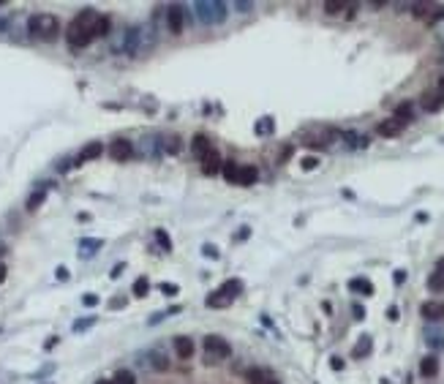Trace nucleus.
Segmentation results:
<instances>
[{
    "label": "nucleus",
    "mask_w": 444,
    "mask_h": 384,
    "mask_svg": "<svg viewBox=\"0 0 444 384\" xmlns=\"http://www.w3.org/2000/svg\"><path fill=\"white\" fill-rule=\"evenodd\" d=\"M96 19L98 14L93 9H85V11H79L77 17L71 19V25H69V30H66V41H69L71 49H82V46H87L93 41V28H96Z\"/></svg>",
    "instance_id": "f257e3e1"
},
{
    "label": "nucleus",
    "mask_w": 444,
    "mask_h": 384,
    "mask_svg": "<svg viewBox=\"0 0 444 384\" xmlns=\"http://www.w3.org/2000/svg\"><path fill=\"white\" fill-rule=\"evenodd\" d=\"M28 30H30V36L52 41V38L60 33V22H57L55 14H33L30 22H28Z\"/></svg>",
    "instance_id": "f03ea898"
},
{
    "label": "nucleus",
    "mask_w": 444,
    "mask_h": 384,
    "mask_svg": "<svg viewBox=\"0 0 444 384\" xmlns=\"http://www.w3.org/2000/svg\"><path fill=\"white\" fill-rule=\"evenodd\" d=\"M194 9H197V17L202 19L205 25H218L226 19V3H221V0H199V3H194Z\"/></svg>",
    "instance_id": "7ed1b4c3"
},
{
    "label": "nucleus",
    "mask_w": 444,
    "mask_h": 384,
    "mask_svg": "<svg viewBox=\"0 0 444 384\" xmlns=\"http://www.w3.org/2000/svg\"><path fill=\"white\" fill-rule=\"evenodd\" d=\"M205 354H207V362H221L226 357H232V343L221 335H207L205 338Z\"/></svg>",
    "instance_id": "20e7f679"
},
{
    "label": "nucleus",
    "mask_w": 444,
    "mask_h": 384,
    "mask_svg": "<svg viewBox=\"0 0 444 384\" xmlns=\"http://www.w3.org/2000/svg\"><path fill=\"white\" fill-rule=\"evenodd\" d=\"M166 25H169V30L172 33H183L185 28V11H183V6H169L166 9Z\"/></svg>",
    "instance_id": "39448f33"
},
{
    "label": "nucleus",
    "mask_w": 444,
    "mask_h": 384,
    "mask_svg": "<svg viewBox=\"0 0 444 384\" xmlns=\"http://www.w3.org/2000/svg\"><path fill=\"white\" fill-rule=\"evenodd\" d=\"M131 153H134V145L129 142V139H115L112 147H109V156L115 161H129Z\"/></svg>",
    "instance_id": "423d86ee"
},
{
    "label": "nucleus",
    "mask_w": 444,
    "mask_h": 384,
    "mask_svg": "<svg viewBox=\"0 0 444 384\" xmlns=\"http://www.w3.org/2000/svg\"><path fill=\"white\" fill-rule=\"evenodd\" d=\"M420 313L425 316L428 322H439V319H444V302H436V300H428V302H422Z\"/></svg>",
    "instance_id": "0eeeda50"
},
{
    "label": "nucleus",
    "mask_w": 444,
    "mask_h": 384,
    "mask_svg": "<svg viewBox=\"0 0 444 384\" xmlns=\"http://www.w3.org/2000/svg\"><path fill=\"white\" fill-rule=\"evenodd\" d=\"M174 354H177L180 360L194 357V341L188 338V335H177V338H174Z\"/></svg>",
    "instance_id": "6e6552de"
},
{
    "label": "nucleus",
    "mask_w": 444,
    "mask_h": 384,
    "mask_svg": "<svg viewBox=\"0 0 444 384\" xmlns=\"http://www.w3.org/2000/svg\"><path fill=\"white\" fill-rule=\"evenodd\" d=\"M210 150H213V145H210V139H207L205 134H197V137L191 139V153H194L197 158H205Z\"/></svg>",
    "instance_id": "1a4fd4ad"
},
{
    "label": "nucleus",
    "mask_w": 444,
    "mask_h": 384,
    "mask_svg": "<svg viewBox=\"0 0 444 384\" xmlns=\"http://www.w3.org/2000/svg\"><path fill=\"white\" fill-rule=\"evenodd\" d=\"M101 153H104V145H101V142H90V145H85V147H82V153H79V158H77V164H85V161L98 158Z\"/></svg>",
    "instance_id": "9d476101"
},
{
    "label": "nucleus",
    "mask_w": 444,
    "mask_h": 384,
    "mask_svg": "<svg viewBox=\"0 0 444 384\" xmlns=\"http://www.w3.org/2000/svg\"><path fill=\"white\" fill-rule=\"evenodd\" d=\"M259 180L257 166H240L237 169V185H253Z\"/></svg>",
    "instance_id": "9b49d317"
},
{
    "label": "nucleus",
    "mask_w": 444,
    "mask_h": 384,
    "mask_svg": "<svg viewBox=\"0 0 444 384\" xmlns=\"http://www.w3.org/2000/svg\"><path fill=\"white\" fill-rule=\"evenodd\" d=\"M202 169H205V174H215L221 169V158H218V153L210 150L205 158H202Z\"/></svg>",
    "instance_id": "f8f14e48"
},
{
    "label": "nucleus",
    "mask_w": 444,
    "mask_h": 384,
    "mask_svg": "<svg viewBox=\"0 0 444 384\" xmlns=\"http://www.w3.org/2000/svg\"><path fill=\"white\" fill-rule=\"evenodd\" d=\"M401 128H403V125L398 123V120H395V117H390V120H385V123H379V128H376V131H379L382 137H398V134H401Z\"/></svg>",
    "instance_id": "ddd939ff"
},
{
    "label": "nucleus",
    "mask_w": 444,
    "mask_h": 384,
    "mask_svg": "<svg viewBox=\"0 0 444 384\" xmlns=\"http://www.w3.org/2000/svg\"><path fill=\"white\" fill-rule=\"evenodd\" d=\"M441 104H444V93H425V98H422V106H425V112L441 109Z\"/></svg>",
    "instance_id": "4468645a"
},
{
    "label": "nucleus",
    "mask_w": 444,
    "mask_h": 384,
    "mask_svg": "<svg viewBox=\"0 0 444 384\" xmlns=\"http://www.w3.org/2000/svg\"><path fill=\"white\" fill-rule=\"evenodd\" d=\"M420 373L425 376V379L436 376V373H439V360H436V357H422V362H420Z\"/></svg>",
    "instance_id": "2eb2a0df"
},
{
    "label": "nucleus",
    "mask_w": 444,
    "mask_h": 384,
    "mask_svg": "<svg viewBox=\"0 0 444 384\" xmlns=\"http://www.w3.org/2000/svg\"><path fill=\"white\" fill-rule=\"evenodd\" d=\"M349 289L357 292V294H373V284L368 278H352L349 281Z\"/></svg>",
    "instance_id": "dca6fc26"
},
{
    "label": "nucleus",
    "mask_w": 444,
    "mask_h": 384,
    "mask_svg": "<svg viewBox=\"0 0 444 384\" xmlns=\"http://www.w3.org/2000/svg\"><path fill=\"white\" fill-rule=\"evenodd\" d=\"M425 343H428L430 349H444V333H441V330L430 327L428 333H425Z\"/></svg>",
    "instance_id": "f3484780"
},
{
    "label": "nucleus",
    "mask_w": 444,
    "mask_h": 384,
    "mask_svg": "<svg viewBox=\"0 0 444 384\" xmlns=\"http://www.w3.org/2000/svg\"><path fill=\"white\" fill-rule=\"evenodd\" d=\"M221 292H224L226 297H232V300H234V297H237L240 292H243V281H240V278H232V281H226V284L221 286Z\"/></svg>",
    "instance_id": "a211bd4d"
},
{
    "label": "nucleus",
    "mask_w": 444,
    "mask_h": 384,
    "mask_svg": "<svg viewBox=\"0 0 444 384\" xmlns=\"http://www.w3.org/2000/svg\"><path fill=\"white\" fill-rule=\"evenodd\" d=\"M229 302H232V297H226L221 289H218V292H213L210 297H207V305H210V308H226Z\"/></svg>",
    "instance_id": "6ab92c4d"
},
{
    "label": "nucleus",
    "mask_w": 444,
    "mask_h": 384,
    "mask_svg": "<svg viewBox=\"0 0 444 384\" xmlns=\"http://www.w3.org/2000/svg\"><path fill=\"white\" fill-rule=\"evenodd\" d=\"M393 117L398 120L401 125H403V123H409V120H412V104H409V101H403V104L398 106V109H395Z\"/></svg>",
    "instance_id": "aec40b11"
},
{
    "label": "nucleus",
    "mask_w": 444,
    "mask_h": 384,
    "mask_svg": "<svg viewBox=\"0 0 444 384\" xmlns=\"http://www.w3.org/2000/svg\"><path fill=\"white\" fill-rule=\"evenodd\" d=\"M109 17H101L98 14V19H96V28H93V36L96 38H101V36H106V33H109Z\"/></svg>",
    "instance_id": "412c9836"
},
{
    "label": "nucleus",
    "mask_w": 444,
    "mask_h": 384,
    "mask_svg": "<svg viewBox=\"0 0 444 384\" xmlns=\"http://www.w3.org/2000/svg\"><path fill=\"white\" fill-rule=\"evenodd\" d=\"M237 169L240 166L234 164V161H224V166H221V172H224V177L229 180V183H237Z\"/></svg>",
    "instance_id": "4be33fe9"
},
{
    "label": "nucleus",
    "mask_w": 444,
    "mask_h": 384,
    "mask_svg": "<svg viewBox=\"0 0 444 384\" xmlns=\"http://www.w3.org/2000/svg\"><path fill=\"white\" fill-rule=\"evenodd\" d=\"M368 352H371V335H362L360 343L354 346V357H365Z\"/></svg>",
    "instance_id": "5701e85b"
},
{
    "label": "nucleus",
    "mask_w": 444,
    "mask_h": 384,
    "mask_svg": "<svg viewBox=\"0 0 444 384\" xmlns=\"http://www.w3.org/2000/svg\"><path fill=\"white\" fill-rule=\"evenodd\" d=\"M150 365L156 368V370H166V368H169V362H166V357L161 354V352H150Z\"/></svg>",
    "instance_id": "b1692460"
},
{
    "label": "nucleus",
    "mask_w": 444,
    "mask_h": 384,
    "mask_svg": "<svg viewBox=\"0 0 444 384\" xmlns=\"http://www.w3.org/2000/svg\"><path fill=\"white\" fill-rule=\"evenodd\" d=\"M79 245H82V256H90V253H96L98 248H101V240H90V237H87V240L79 242Z\"/></svg>",
    "instance_id": "393cba45"
},
{
    "label": "nucleus",
    "mask_w": 444,
    "mask_h": 384,
    "mask_svg": "<svg viewBox=\"0 0 444 384\" xmlns=\"http://www.w3.org/2000/svg\"><path fill=\"white\" fill-rule=\"evenodd\" d=\"M112 384H137V379H134L131 370H117L115 379H112Z\"/></svg>",
    "instance_id": "a878e982"
},
{
    "label": "nucleus",
    "mask_w": 444,
    "mask_h": 384,
    "mask_svg": "<svg viewBox=\"0 0 444 384\" xmlns=\"http://www.w3.org/2000/svg\"><path fill=\"white\" fill-rule=\"evenodd\" d=\"M428 289H430V292H441V289H444V275L441 273L430 275V278H428Z\"/></svg>",
    "instance_id": "bb28decb"
},
{
    "label": "nucleus",
    "mask_w": 444,
    "mask_h": 384,
    "mask_svg": "<svg viewBox=\"0 0 444 384\" xmlns=\"http://www.w3.org/2000/svg\"><path fill=\"white\" fill-rule=\"evenodd\" d=\"M245 379H248V384H262V381H265V370L251 368V370L245 373Z\"/></svg>",
    "instance_id": "cd10ccee"
},
{
    "label": "nucleus",
    "mask_w": 444,
    "mask_h": 384,
    "mask_svg": "<svg viewBox=\"0 0 444 384\" xmlns=\"http://www.w3.org/2000/svg\"><path fill=\"white\" fill-rule=\"evenodd\" d=\"M341 9H346L344 0H327V3H325V11H327V14H338Z\"/></svg>",
    "instance_id": "c85d7f7f"
},
{
    "label": "nucleus",
    "mask_w": 444,
    "mask_h": 384,
    "mask_svg": "<svg viewBox=\"0 0 444 384\" xmlns=\"http://www.w3.org/2000/svg\"><path fill=\"white\" fill-rule=\"evenodd\" d=\"M147 289H150V284H147V278H137V284H134V294H137V297H145V294H147Z\"/></svg>",
    "instance_id": "c756f323"
},
{
    "label": "nucleus",
    "mask_w": 444,
    "mask_h": 384,
    "mask_svg": "<svg viewBox=\"0 0 444 384\" xmlns=\"http://www.w3.org/2000/svg\"><path fill=\"white\" fill-rule=\"evenodd\" d=\"M156 240L161 242V248H164V251H169V248H172V240H169V234H166L164 229H156Z\"/></svg>",
    "instance_id": "7c9ffc66"
},
{
    "label": "nucleus",
    "mask_w": 444,
    "mask_h": 384,
    "mask_svg": "<svg viewBox=\"0 0 444 384\" xmlns=\"http://www.w3.org/2000/svg\"><path fill=\"white\" fill-rule=\"evenodd\" d=\"M164 150H166V153H177V150H180V137H166Z\"/></svg>",
    "instance_id": "2f4dec72"
},
{
    "label": "nucleus",
    "mask_w": 444,
    "mask_h": 384,
    "mask_svg": "<svg viewBox=\"0 0 444 384\" xmlns=\"http://www.w3.org/2000/svg\"><path fill=\"white\" fill-rule=\"evenodd\" d=\"M44 202V191H38V194H33V197L28 199V210H36L38 205Z\"/></svg>",
    "instance_id": "473e14b6"
},
{
    "label": "nucleus",
    "mask_w": 444,
    "mask_h": 384,
    "mask_svg": "<svg viewBox=\"0 0 444 384\" xmlns=\"http://www.w3.org/2000/svg\"><path fill=\"white\" fill-rule=\"evenodd\" d=\"M316 166H319V158H313V156L302 158V169H316Z\"/></svg>",
    "instance_id": "72a5a7b5"
},
{
    "label": "nucleus",
    "mask_w": 444,
    "mask_h": 384,
    "mask_svg": "<svg viewBox=\"0 0 444 384\" xmlns=\"http://www.w3.org/2000/svg\"><path fill=\"white\" fill-rule=\"evenodd\" d=\"M257 131H259V134H267V131H273V120H270V117H267V120H262V123L257 125Z\"/></svg>",
    "instance_id": "f704fd0d"
},
{
    "label": "nucleus",
    "mask_w": 444,
    "mask_h": 384,
    "mask_svg": "<svg viewBox=\"0 0 444 384\" xmlns=\"http://www.w3.org/2000/svg\"><path fill=\"white\" fill-rule=\"evenodd\" d=\"M161 292L172 297V294H177V286H174V284H161Z\"/></svg>",
    "instance_id": "c9c22d12"
},
{
    "label": "nucleus",
    "mask_w": 444,
    "mask_h": 384,
    "mask_svg": "<svg viewBox=\"0 0 444 384\" xmlns=\"http://www.w3.org/2000/svg\"><path fill=\"white\" fill-rule=\"evenodd\" d=\"M234 9H237V11H243V14H245V11H251V9H253V3H248V0H243V3H234Z\"/></svg>",
    "instance_id": "e433bc0d"
},
{
    "label": "nucleus",
    "mask_w": 444,
    "mask_h": 384,
    "mask_svg": "<svg viewBox=\"0 0 444 384\" xmlns=\"http://www.w3.org/2000/svg\"><path fill=\"white\" fill-rule=\"evenodd\" d=\"M93 322H96V319H82V322H77V325H74V330H85V327H90Z\"/></svg>",
    "instance_id": "4c0bfd02"
},
{
    "label": "nucleus",
    "mask_w": 444,
    "mask_h": 384,
    "mask_svg": "<svg viewBox=\"0 0 444 384\" xmlns=\"http://www.w3.org/2000/svg\"><path fill=\"white\" fill-rule=\"evenodd\" d=\"M82 302H85V305H96V302H98V297H96V294H85V297H82Z\"/></svg>",
    "instance_id": "58836bf2"
},
{
    "label": "nucleus",
    "mask_w": 444,
    "mask_h": 384,
    "mask_svg": "<svg viewBox=\"0 0 444 384\" xmlns=\"http://www.w3.org/2000/svg\"><path fill=\"white\" fill-rule=\"evenodd\" d=\"M330 365H333V370H341V368H344V360H338V357H333V360H330Z\"/></svg>",
    "instance_id": "ea45409f"
},
{
    "label": "nucleus",
    "mask_w": 444,
    "mask_h": 384,
    "mask_svg": "<svg viewBox=\"0 0 444 384\" xmlns=\"http://www.w3.org/2000/svg\"><path fill=\"white\" fill-rule=\"evenodd\" d=\"M387 319H390V322L398 319V308H390V311H387Z\"/></svg>",
    "instance_id": "a19ab883"
},
{
    "label": "nucleus",
    "mask_w": 444,
    "mask_h": 384,
    "mask_svg": "<svg viewBox=\"0 0 444 384\" xmlns=\"http://www.w3.org/2000/svg\"><path fill=\"white\" fill-rule=\"evenodd\" d=\"M365 316V308H360V305H354V319H362Z\"/></svg>",
    "instance_id": "79ce46f5"
},
{
    "label": "nucleus",
    "mask_w": 444,
    "mask_h": 384,
    "mask_svg": "<svg viewBox=\"0 0 444 384\" xmlns=\"http://www.w3.org/2000/svg\"><path fill=\"white\" fill-rule=\"evenodd\" d=\"M123 270H125V267H123V265H117V267H115V270H112L109 275H112V278H117V275H120V273H123Z\"/></svg>",
    "instance_id": "37998d69"
},
{
    "label": "nucleus",
    "mask_w": 444,
    "mask_h": 384,
    "mask_svg": "<svg viewBox=\"0 0 444 384\" xmlns=\"http://www.w3.org/2000/svg\"><path fill=\"white\" fill-rule=\"evenodd\" d=\"M436 273H441V275H444V256H441L439 262H436Z\"/></svg>",
    "instance_id": "c03bdc74"
},
{
    "label": "nucleus",
    "mask_w": 444,
    "mask_h": 384,
    "mask_svg": "<svg viewBox=\"0 0 444 384\" xmlns=\"http://www.w3.org/2000/svg\"><path fill=\"white\" fill-rule=\"evenodd\" d=\"M205 256H218V251H215L213 245H207V248H205Z\"/></svg>",
    "instance_id": "a18cd8bd"
},
{
    "label": "nucleus",
    "mask_w": 444,
    "mask_h": 384,
    "mask_svg": "<svg viewBox=\"0 0 444 384\" xmlns=\"http://www.w3.org/2000/svg\"><path fill=\"white\" fill-rule=\"evenodd\" d=\"M3 281H6V265L0 262V284H3Z\"/></svg>",
    "instance_id": "49530a36"
},
{
    "label": "nucleus",
    "mask_w": 444,
    "mask_h": 384,
    "mask_svg": "<svg viewBox=\"0 0 444 384\" xmlns=\"http://www.w3.org/2000/svg\"><path fill=\"white\" fill-rule=\"evenodd\" d=\"M262 384H278V381H275V379H265V381H262Z\"/></svg>",
    "instance_id": "de8ad7c7"
},
{
    "label": "nucleus",
    "mask_w": 444,
    "mask_h": 384,
    "mask_svg": "<svg viewBox=\"0 0 444 384\" xmlns=\"http://www.w3.org/2000/svg\"><path fill=\"white\" fill-rule=\"evenodd\" d=\"M96 384H112V381H96Z\"/></svg>",
    "instance_id": "09e8293b"
}]
</instances>
